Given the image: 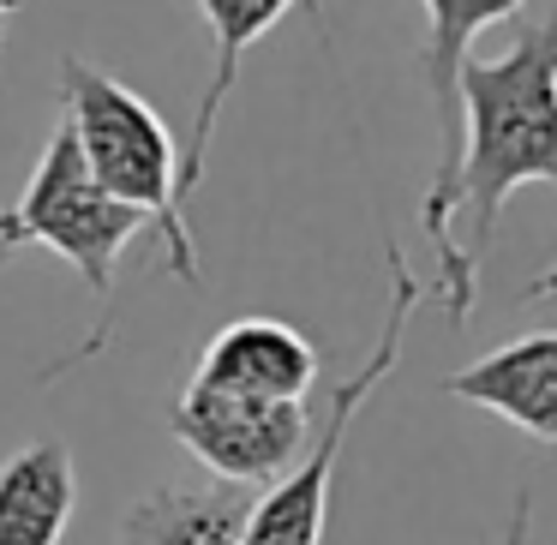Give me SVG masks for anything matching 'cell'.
Segmentation results:
<instances>
[{
  "label": "cell",
  "mask_w": 557,
  "mask_h": 545,
  "mask_svg": "<svg viewBox=\"0 0 557 545\" xmlns=\"http://www.w3.org/2000/svg\"><path fill=\"white\" fill-rule=\"evenodd\" d=\"M432 18V37L420 42L413 66H420L425 90L437 109V174L425 186L420 228L437 252V294H444L449 318H468L480 306V270H473L468 246L456 240L461 222V162H468V102H461V66L473 61V42L485 25L516 18L528 0H420Z\"/></svg>",
  "instance_id": "3957f363"
},
{
  "label": "cell",
  "mask_w": 557,
  "mask_h": 545,
  "mask_svg": "<svg viewBox=\"0 0 557 545\" xmlns=\"http://www.w3.org/2000/svg\"><path fill=\"white\" fill-rule=\"evenodd\" d=\"M384 264H389V312L377 324V342L366 354V366L354 377H342L330 389V408L318 420V437L294 473H282L270 492H258V509H252V528H246V545H324V516H330V480H336V456H342V437L348 425L360 420V408L377 396L389 372L401 360V336L413 324V306H420V282H413L408 258H401L396 240H384Z\"/></svg>",
  "instance_id": "277c9868"
},
{
  "label": "cell",
  "mask_w": 557,
  "mask_h": 545,
  "mask_svg": "<svg viewBox=\"0 0 557 545\" xmlns=\"http://www.w3.org/2000/svg\"><path fill=\"white\" fill-rule=\"evenodd\" d=\"M169 432L216 480L276 485L312 449L318 425L306 413V401H246V396H216V389L181 384V396L169 401Z\"/></svg>",
  "instance_id": "8992f818"
},
{
  "label": "cell",
  "mask_w": 557,
  "mask_h": 545,
  "mask_svg": "<svg viewBox=\"0 0 557 545\" xmlns=\"http://www.w3.org/2000/svg\"><path fill=\"white\" fill-rule=\"evenodd\" d=\"M258 485H150L121 516L114 545H246Z\"/></svg>",
  "instance_id": "9c48e42d"
},
{
  "label": "cell",
  "mask_w": 557,
  "mask_h": 545,
  "mask_svg": "<svg viewBox=\"0 0 557 545\" xmlns=\"http://www.w3.org/2000/svg\"><path fill=\"white\" fill-rule=\"evenodd\" d=\"M18 7H25V0H0V42H7V25H13Z\"/></svg>",
  "instance_id": "5bb4252c"
},
{
  "label": "cell",
  "mask_w": 557,
  "mask_h": 545,
  "mask_svg": "<svg viewBox=\"0 0 557 545\" xmlns=\"http://www.w3.org/2000/svg\"><path fill=\"white\" fill-rule=\"evenodd\" d=\"M294 7H306V0H198V13L210 25V42H216V66H210V85H205L198 114H193V145H186V169H181V205L205 186V157H210V138H216V114L228 102L234 78H240L246 49L258 37H270Z\"/></svg>",
  "instance_id": "8fae6325"
},
{
  "label": "cell",
  "mask_w": 557,
  "mask_h": 545,
  "mask_svg": "<svg viewBox=\"0 0 557 545\" xmlns=\"http://www.w3.org/2000/svg\"><path fill=\"white\" fill-rule=\"evenodd\" d=\"M444 396L497 413L540 444H557V330H533L461 366L456 377H444Z\"/></svg>",
  "instance_id": "ba28073f"
},
{
  "label": "cell",
  "mask_w": 557,
  "mask_h": 545,
  "mask_svg": "<svg viewBox=\"0 0 557 545\" xmlns=\"http://www.w3.org/2000/svg\"><path fill=\"white\" fill-rule=\"evenodd\" d=\"M18 252V228H13V216L0 210V258H13Z\"/></svg>",
  "instance_id": "4fadbf2b"
},
{
  "label": "cell",
  "mask_w": 557,
  "mask_h": 545,
  "mask_svg": "<svg viewBox=\"0 0 557 545\" xmlns=\"http://www.w3.org/2000/svg\"><path fill=\"white\" fill-rule=\"evenodd\" d=\"M7 216H13V228H18V246H49V252H61L102 306H109L121 252L145 228H157L145 210L121 205V198L90 174L85 150H78V133L66 121L49 133V150H42L25 198H18Z\"/></svg>",
  "instance_id": "5b68a950"
},
{
  "label": "cell",
  "mask_w": 557,
  "mask_h": 545,
  "mask_svg": "<svg viewBox=\"0 0 557 545\" xmlns=\"http://www.w3.org/2000/svg\"><path fill=\"white\" fill-rule=\"evenodd\" d=\"M504 545H533V492H516V504H509V528H504Z\"/></svg>",
  "instance_id": "7c38bea8"
},
{
  "label": "cell",
  "mask_w": 557,
  "mask_h": 545,
  "mask_svg": "<svg viewBox=\"0 0 557 545\" xmlns=\"http://www.w3.org/2000/svg\"><path fill=\"white\" fill-rule=\"evenodd\" d=\"M468 102V162H461V210H468V258L480 270L509 193L552 186L557 193V7L528 25L509 54L461 66ZM557 300V258L521 288V306Z\"/></svg>",
  "instance_id": "6da1fadb"
},
{
  "label": "cell",
  "mask_w": 557,
  "mask_h": 545,
  "mask_svg": "<svg viewBox=\"0 0 557 545\" xmlns=\"http://www.w3.org/2000/svg\"><path fill=\"white\" fill-rule=\"evenodd\" d=\"M61 97H66V126L78 133L90 174L109 186L121 205L145 210L162 234V264L169 276H181L186 288L198 282V246L186 228L181 205V169L186 150L174 145L169 121L150 109L138 90H126L121 78H109L102 66L66 54L61 61Z\"/></svg>",
  "instance_id": "7a4b0ae2"
},
{
  "label": "cell",
  "mask_w": 557,
  "mask_h": 545,
  "mask_svg": "<svg viewBox=\"0 0 557 545\" xmlns=\"http://www.w3.org/2000/svg\"><path fill=\"white\" fill-rule=\"evenodd\" d=\"M73 509L78 473L61 437H37L0 461V545H61Z\"/></svg>",
  "instance_id": "30bf717a"
},
{
  "label": "cell",
  "mask_w": 557,
  "mask_h": 545,
  "mask_svg": "<svg viewBox=\"0 0 557 545\" xmlns=\"http://www.w3.org/2000/svg\"><path fill=\"white\" fill-rule=\"evenodd\" d=\"M186 384L246 401H306L318 384V348L282 318H234L205 342Z\"/></svg>",
  "instance_id": "52a82bcc"
}]
</instances>
